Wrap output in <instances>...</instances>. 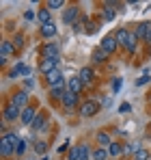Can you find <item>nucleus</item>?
<instances>
[{"instance_id":"obj_1","label":"nucleus","mask_w":151,"mask_h":160,"mask_svg":"<svg viewBox=\"0 0 151 160\" xmlns=\"http://www.w3.org/2000/svg\"><path fill=\"white\" fill-rule=\"evenodd\" d=\"M17 119H22V108L13 106V104H7L4 110H2V121L11 123V121H17Z\"/></svg>"},{"instance_id":"obj_2","label":"nucleus","mask_w":151,"mask_h":160,"mask_svg":"<svg viewBox=\"0 0 151 160\" xmlns=\"http://www.w3.org/2000/svg\"><path fill=\"white\" fill-rule=\"evenodd\" d=\"M28 91L26 89H22V91H15L13 95H11V100H9V104H13V106H17V108H28Z\"/></svg>"},{"instance_id":"obj_3","label":"nucleus","mask_w":151,"mask_h":160,"mask_svg":"<svg viewBox=\"0 0 151 160\" xmlns=\"http://www.w3.org/2000/svg\"><path fill=\"white\" fill-rule=\"evenodd\" d=\"M0 156H2V158H11V156H15V145L9 141L7 134H2V138H0Z\"/></svg>"},{"instance_id":"obj_4","label":"nucleus","mask_w":151,"mask_h":160,"mask_svg":"<svg viewBox=\"0 0 151 160\" xmlns=\"http://www.w3.org/2000/svg\"><path fill=\"white\" fill-rule=\"evenodd\" d=\"M97 112H100V104L95 100H86L84 104H80V115L82 117H93Z\"/></svg>"},{"instance_id":"obj_5","label":"nucleus","mask_w":151,"mask_h":160,"mask_svg":"<svg viewBox=\"0 0 151 160\" xmlns=\"http://www.w3.org/2000/svg\"><path fill=\"white\" fill-rule=\"evenodd\" d=\"M78 15H80V7L78 4H71V7H67L63 11V22L65 24H76V18Z\"/></svg>"},{"instance_id":"obj_6","label":"nucleus","mask_w":151,"mask_h":160,"mask_svg":"<svg viewBox=\"0 0 151 160\" xmlns=\"http://www.w3.org/2000/svg\"><path fill=\"white\" fill-rule=\"evenodd\" d=\"M46 128H48V115H46V112H39L37 119H35L32 126H30V132H43Z\"/></svg>"},{"instance_id":"obj_7","label":"nucleus","mask_w":151,"mask_h":160,"mask_svg":"<svg viewBox=\"0 0 151 160\" xmlns=\"http://www.w3.org/2000/svg\"><path fill=\"white\" fill-rule=\"evenodd\" d=\"M101 50L106 54H112L117 48H119V43H117V39H114V35H108V37H104L101 39V46H100Z\"/></svg>"},{"instance_id":"obj_8","label":"nucleus","mask_w":151,"mask_h":160,"mask_svg":"<svg viewBox=\"0 0 151 160\" xmlns=\"http://www.w3.org/2000/svg\"><path fill=\"white\" fill-rule=\"evenodd\" d=\"M58 61H61V58H43V61H41V65H39V69L48 76L50 72L58 69Z\"/></svg>"},{"instance_id":"obj_9","label":"nucleus","mask_w":151,"mask_h":160,"mask_svg":"<svg viewBox=\"0 0 151 160\" xmlns=\"http://www.w3.org/2000/svg\"><path fill=\"white\" fill-rule=\"evenodd\" d=\"M78 98H80V95H76V93H71V91L67 89V91H65V95H63V100H61V104L67 108V110H71V108L78 104Z\"/></svg>"},{"instance_id":"obj_10","label":"nucleus","mask_w":151,"mask_h":160,"mask_svg":"<svg viewBox=\"0 0 151 160\" xmlns=\"http://www.w3.org/2000/svg\"><path fill=\"white\" fill-rule=\"evenodd\" d=\"M37 115H39V112H37L35 108L28 106V108H24V110H22V119H20V121H22L24 126H32V121L37 119Z\"/></svg>"},{"instance_id":"obj_11","label":"nucleus","mask_w":151,"mask_h":160,"mask_svg":"<svg viewBox=\"0 0 151 160\" xmlns=\"http://www.w3.org/2000/svg\"><path fill=\"white\" fill-rule=\"evenodd\" d=\"M78 78L82 80V84L86 87V84H91V82L95 80V72H93L91 67H82V69H80V74H78Z\"/></svg>"},{"instance_id":"obj_12","label":"nucleus","mask_w":151,"mask_h":160,"mask_svg":"<svg viewBox=\"0 0 151 160\" xmlns=\"http://www.w3.org/2000/svg\"><path fill=\"white\" fill-rule=\"evenodd\" d=\"M63 72L61 69H54V72H50L48 76H46V82H48V87H56V84H61L63 82Z\"/></svg>"},{"instance_id":"obj_13","label":"nucleus","mask_w":151,"mask_h":160,"mask_svg":"<svg viewBox=\"0 0 151 160\" xmlns=\"http://www.w3.org/2000/svg\"><path fill=\"white\" fill-rule=\"evenodd\" d=\"M67 89H69L71 93H76V95H80V93H82V89H84V84H82V80L76 76V78L67 80Z\"/></svg>"},{"instance_id":"obj_14","label":"nucleus","mask_w":151,"mask_h":160,"mask_svg":"<svg viewBox=\"0 0 151 160\" xmlns=\"http://www.w3.org/2000/svg\"><path fill=\"white\" fill-rule=\"evenodd\" d=\"M13 52H15V46H13V41H7V39H4V41L0 43V58H9V56H11Z\"/></svg>"},{"instance_id":"obj_15","label":"nucleus","mask_w":151,"mask_h":160,"mask_svg":"<svg viewBox=\"0 0 151 160\" xmlns=\"http://www.w3.org/2000/svg\"><path fill=\"white\" fill-rule=\"evenodd\" d=\"M43 54H46V58H61V50H58L56 43H46L43 46Z\"/></svg>"},{"instance_id":"obj_16","label":"nucleus","mask_w":151,"mask_h":160,"mask_svg":"<svg viewBox=\"0 0 151 160\" xmlns=\"http://www.w3.org/2000/svg\"><path fill=\"white\" fill-rule=\"evenodd\" d=\"M108 56H110V54H106L101 48H95L93 54H91V61H93L95 65H101V63H106V61H108Z\"/></svg>"},{"instance_id":"obj_17","label":"nucleus","mask_w":151,"mask_h":160,"mask_svg":"<svg viewBox=\"0 0 151 160\" xmlns=\"http://www.w3.org/2000/svg\"><path fill=\"white\" fill-rule=\"evenodd\" d=\"M129 35H132V32H129L127 28H119V30L114 32V39H117V43H119V46H123V48H125V43H127V39H129Z\"/></svg>"},{"instance_id":"obj_18","label":"nucleus","mask_w":151,"mask_h":160,"mask_svg":"<svg viewBox=\"0 0 151 160\" xmlns=\"http://www.w3.org/2000/svg\"><path fill=\"white\" fill-rule=\"evenodd\" d=\"M149 28H151V22H143V24H138V28H136V37H138V41L143 39H147V35H149Z\"/></svg>"},{"instance_id":"obj_19","label":"nucleus","mask_w":151,"mask_h":160,"mask_svg":"<svg viewBox=\"0 0 151 160\" xmlns=\"http://www.w3.org/2000/svg\"><path fill=\"white\" fill-rule=\"evenodd\" d=\"M108 154H110L112 158H119L121 154H125V147H123L121 143H112V145L108 147Z\"/></svg>"},{"instance_id":"obj_20","label":"nucleus","mask_w":151,"mask_h":160,"mask_svg":"<svg viewBox=\"0 0 151 160\" xmlns=\"http://www.w3.org/2000/svg\"><path fill=\"white\" fill-rule=\"evenodd\" d=\"M136 46H138V37H136V32H132L129 39H127V43H125V52L127 54H134V52H136Z\"/></svg>"},{"instance_id":"obj_21","label":"nucleus","mask_w":151,"mask_h":160,"mask_svg":"<svg viewBox=\"0 0 151 160\" xmlns=\"http://www.w3.org/2000/svg\"><path fill=\"white\" fill-rule=\"evenodd\" d=\"M37 20L41 22V26H46V24H50L52 22V15H50V9H41L39 13H37Z\"/></svg>"},{"instance_id":"obj_22","label":"nucleus","mask_w":151,"mask_h":160,"mask_svg":"<svg viewBox=\"0 0 151 160\" xmlns=\"http://www.w3.org/2000/svg\"><path fill=\"white\" fill-rule=\"evenodd\" d=\"M41 35H43L46 39H50V37H54V35H56V24H54V22H50V24L41 26Z\"/></svg>"},{"instance_id":"obj_23","label":"nucleus","mask_w":151,"mask_h":160,"mask_svg":"<svg viewBox=\"0 0 151 160\" xmlns=\"http://www.w3.org/2000/svg\"><path fill=\"white\" fill-rule=\"evenodd\" d=\"M112 7H117V4H114V2H106V4H104V18H106V20H114L117 11H114Z\"/></svg>"},{"instance_id":"obj_24","label":"nucleus","mask_w":151,"mask_h":160,"mask_svg":"<svg viewBox=\"0 0 151 160\" xmlns=\"http://www.w3.org/2000/svg\"><path fill=\"white\" fill-rule=\"evenodd\" d=\"M97 143H100V147H106V149H108V147L112 145L110 134H108V132H100V134H97Z\"/></svg>"},{"instance_id":"obj_25","label":"nucleus","mask_w":151,"mask_h":160,"mask_svg":"<svg viewBox=\"0 0 151 160\" xmlns=\"http://www.w3.org/2000/svg\"><path fill=\"white\" fill-rule=\"evenodd\" d=\"M108 156H110V154H108V149H106V147H97V149L93 152V156H91V158H93V160H106Z\"/></svg>"},{"instance_id":"obj_26","label":"nucleus","mask_w":151,"mask_h":160,"mask_svg":"<svg viewBox=\"0 0 151 160\" xmlns=\"http://www.w3.org/2000/svg\"><path fill=\"white\" fill-rule=\"evenodd\" d=\"M67 158H69V160H80V158H82V145H76V147H71Z\"/></svg>"},{"instance_id":"obj_27","label":"nucleus","mask_w":151,"mask_h":160,"mask_svg":"<svg viewBox=\"0 0 151 160\" xmlns=\"http://www.w3.org/2000/svg\"><path fill=\"white\" fill-rule=\"evenodd\" d=\"M140 149H143V147H140L138 143H127V145H125V154H134V156H136Z\"/></svg>"},{"instance_id":"obj_28","label":"nucleus","mask_w":151,"mask_h":160,"mask_svg":"<svg viewBox=\"0 0 151 160\" xmlns=\"http://www.w3.org/2000/svg\"><path fill=\"white\" fill-rule=\"evenodd\" d=\"M26 149H28V143H26L24 138H22V141H20V145L15 147V156H24Z\"/></svg>"},{"instance_id":"obj_29","label":"nucleus","mask_w":151,"mask_h":160,"mask_svg":"<svg viewBox=\"0 0 151 160\" xmlns=\"http://www.w3.org/2000/svg\"><path fill=\"white\" fill-rule=\"evenodd\" d=\"M63 7H65V2H63V0H50V2H48V4H46V9H63Z\"/></svg>"},{"instance_id":"obj_30","label":"nucleus","mask_w":151,"mask_h":160,"mask_svg":"<svg viewBox=\"0 0 151 160\" xmlns=\"http://www.w3.org/2000/svg\"><path fill=\"white\" fill-rule=\"evenodd\" d=\"M46 147H48V143H46V141H37L32 149H35L37 154H46Z\"/></svg>"},{"instance_id":"obj_31","label":"nucleus","mask_w":151,"mask_h":160,"mask_svg":"<svg viewBox=\"0 0 151 160\" xmlns=\"http://www.w3.org/2000/svg\"><path fill=\"white\" fill-rule=\"evenodd\" d=\"M134 160H151V154L147 152V149H145V147H143V149H140V152L134 156Z\"/></svg>"},{"instance_id":"obj_32","label":"nucleus","mask_w":151,"mask_h":160,"mask_svg":"<svg viewBox=\"0 0 151 160\" xmlns=\"http://www.w3.org/2000/svg\"><path fill=\"white\" fill-rule=\"evenodd\" d=\"M13 46H15V48H22V46H24V35H15V37H13Z\"/></svg>"},{"instance_id":"obj_33","label":"nucleus","mask_w":151,"mask_h":160,"mask_svg":"<svg viewBox=\"0 0 151 160\" xmlns=\"http://www.w3.org/2000/svg\"><path fill=\"white\" fill-rule=\"evenodd\" d=\"M24 89H26V91L35 89V78H24Z\"/></svg>"},{"instance_id":"obj_34","label":"nucleus","mask_w":151,"mask_h":160,"mask_svg":"<svg viewBox=\"0 0 151 160\" xmlns=\"http://www.w3.org/2000/svg\"><path fill=\"white\" fill-rule=\"evenodd\" d=\"M121 87H123V80H121V78H114V80H112V91H119Z\"/></svg>"},{"instance_id":"obj_35","label":"nucleus","mask_w":151,"mask_h":160,"mask_svg":"<svg viewBox=\"0 0 151 160\" xmlns=\"http://www.w3.org/2000/svg\"><path fill=\"white\" fill-rule=\"evenodd\" d=\"M147 82H149V74H145L143 78H138V80H136V87H143V84H147Z\"/></svg>"},{"instance_id":"obj_36","label":"nucleus","mask_w":151,"mask_h":160,"mask_svg":"<svg viewBox=\"0 0 151 160\" xmlns=\"http://www.w3.org/2000/svg\"><path fill=\"white\" fill-rule=\"evenodd\" d=\"M119 110H121V112H129V110H132V106H129V104H121V106H119Z\"/></svg>"},{"instance_id":"obj_37","label":"nucleus","mask_w":151,"mask_h":160,"mask_svg":"<svg viewBox=\"0 0 151 160\" xmlns=\"http://www.w3.org/2000/svg\"><path fill=\"white\" fill-rule=\"evenodd\" d=\"M24 18H26V20H35V18H37V15H35V13H32V11H26V13H24Z\"/></svg>"},{"instance_id":"obj_38","label":"nucleus","mask_w":151,"mask_h":160,"mask_svg":"<svg viewBox=\"0 0 151 160\" xmlns=\"http://www.w3.org/2000/svg\"><path fill=\"white\" fill-rule=\"evenodd\" d=\"M147 43H151V28H149V35H147V39H145Z\"/></svg>"},{"instance_id":"obj_39","label":"nucleus","mask_w":151,"mask_h":160,"mask_svg":"<svg viewBox=\"0 0 151 160\" xmlns=\"http://www.w3.org/2000/svg\"><path fill=\"white\" fill-rule=\"evenodd\" d=\"M41 160H48V158H46V156H43V158H41Z\"/></svg>"},{"instance_id":"obj_40","label":"nucleus","mask_w":151,"mask_h":160,"mask_svg":"<svg viewBox=\"0 0 151 160\" xmlns=\"http://www.w3.org/2000/svg\"><path fill=\"white\" fill-rule=\"evenodd\" d=\"M149 102H151V93H149Z\"/></svg>"}]
</instances>
